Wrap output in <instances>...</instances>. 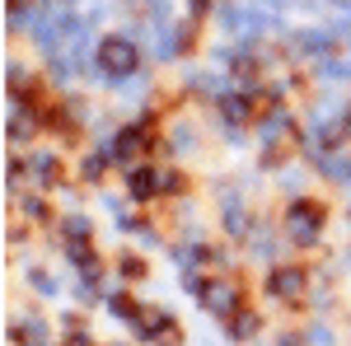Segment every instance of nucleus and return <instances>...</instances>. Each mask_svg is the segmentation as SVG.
Listing matches in <instances>:
<instances>
[{"label":"nucleus","instance_id":"obj_1","mask_svg":"<svg viewBox=\"0 0 351 346\" xmlns=\"http://www.w3.org/2000/svg\"><path fill=\"white\" fill-rule=\"evenodd\" d=\"M99 71H104L108 80L132 75L136 71V42L132 38H104V42H99Z\"/></svg>","mask_w":351,"mask_h":346},{"label":"nucleus","instance_id":"obj_17","mask_svg":"<svg viewBox=\"0 0 351 346\" xmlns=\"http://www.w3.org/2000/svg\"><path fill=\"white\" fill-rule=\"evenodd\" d=\"M122 271H127V276H141V271H145V267L136 262V258H122Z\"/></svg>","mask_w":351,"mask_h":346},{"label":"nucleus","instance_id":"obj_15","mask_svg":"<svg viewBox=\"0 0 351 346\" xmlns=\"http://www.w3.org/2000/svg\"><path fill=\"white\" fill-rule=\"evenodd\" d=\"M66 234H71V239H89V220H71Z\"/></svg>","mask_w":351,"mask_h":346},{"label":"nucleus","instance_id":"obj_12","mask_svg":"<svg viewBox=\"0 0 351 346\" xmlns=\"http://www.w3.org/2000/svg\"><path fill=\"white\" fill-rule=\"evenodd\" d=\"M112 314H117V319H127V323L141 319V309H136V299H132V295H112Z\"/></svg>","mask_w":351,"mask_h":346},{"label":"nucleus","instance_id":"obj_5","mask_svg":"<svg viewBox=\"0 0 351 346\" xmlns=\"http://www.w3.org/2000/svg\"><path fill=\"white\" fill-rule=\"evenodd\" d=\"M150 140V122H136V127H122V132L112 136V145H108V155L112 160H132L136 150Z\"/></svg>","mask_w":351,"mask_h":346},{"label":"nucleus","instance_id":"obj_6","mask_svg":"<svg viewBox=\"0 0 351 346\" xmlns=\"http://www.w3.org/2000/svg\"><path fill=\"white\" fill-rule=\"evenodd\" d=\"M136 328H141V337H145V342H164V346L178 342V323L164 319V314H141Z\"/></svg>","mask_w":351,"mask_h":346},{"label":"nucleus","instance_id":"obj_9","mask_svg":"<svg viewBox=\"0 0 351 346\" xmlns=\"http://www.w3.org/2000/svg\"><path fill=\"white\" fill-rule=\"evenodd\" d=\"M38 122H43V117H33V112H28V108H19V112H14V117H10V136H14V140H28V136H33V127H38Z\"/></svg>","mask_w":351,"mask_h":346},{"label":"nucleus","instance_id":"obj_13","mask_svg":"<svg viewBox=\"0 0 351 346\" xmlns=\"http://www.w3.org/2000/svg\"><path fill=\"white\" fill-rule=\"evenodd\" d=\"M225 230H230V234H243V230H248V225H243V211H239V206H225Z\"/></svg>","mask_w":351,"mask_h":346},{"label":"nucleus","instance_id":"obj_3","mask_svg":"<svg viewBox=\"0 0 351 346\" xmlns=\"http://www.w3.org/2000/svg\"><path fill=\"white\" fill-rule=\"evenodd\" d=\"M286 225H291V234H295V239H314V234H319V225H324V206H319V201H291Z\"/></svg>","mask_w":351,"mask_h":346},{"label":"nucleus","instance_id":"obj_8","mask_svg":"<svg viewBox=\"0 0 351 346\" xmlns=\"http://www.w3.org/2000/svg\"><path fill=\"white\" fill-rule=\"evenodd\" d=\"M160 183H164V173H160V169H136V173H132V197L150 201L155 192H164Z\"/></svg>","mask_w":351,"mask_h":346},{"label":"nucleus","instance_id":"obj_14","mask_svg":"<svg viewBox=\"0 0 351 346\" xmlns=\"http://www.w3.org/2000/svg\"><path fill=\"white\" fill-rule=\"evenodd\" d=\"M230 332H243L248 337V332H258V319L253 314H239V323H230Z\"/></svg>","mask_w":351,"mask_h":346},{"label":"nucleus","instance_id":"obj_2","mask_svg":"<svg viewBox=\"0 0 351 346\" xmlns=\"http://www.w3.org/2000/svg\"><path fill=\"white\" fill-rule=\"evenodd\" d=\"M304 286H309V271L295 262H286V267H271V276H267V291L276 295V299H300L304 295Z\"/></svg>","mask_w":351,"mask_h":346},{"label":"nucleus","instance_id":"obj_4","mask_svg":"<svg viewBox=\"0 0 351 346\" xmlns=\"http://www.w3.org/2000/svg\"><path fill=\"white\" fill-rule=\"evenodd\" d=\"M263 136H267V160H281V155H286V150H295V127H291V117H286V112H271V122L267 127H263Z\"/></svg>","mask_w":351,"mask_h":346},{"label":"nucleus","instance_id":"obj_10","mask_svg":"<svg viewBox=\"0 0 351 346\" xmlns=\"http://www.w3.org/2000/svg\"><path fill=\"white\" fill-rule=\"evenodd\" d=\"M220 112H225V122H230V127H239L243 117H248V99H243V94H230V99L220 103Z\"/></svg>","mask_w":351,"mask_h":346},{"label":"nucleus","instance_id":"obj_18","mask_svg":"<svg viewBox=\"0 0 351 346\" xmlns=\"http://www.w3.org/2000/svg\"><path fill=\"white\" fill-rule=\"evenodd\" d=\"M206 5H211V0H192V10H206Z\"/></svg>","mask_w":351,"mask_h":346},{"label":"nucleus","instance_id":"obj_11","mask_svg":"<svg viewBox=\"0 0 351 346\" xmlns=\"http://www.w3.org/2000/svg\"><path fill=\"white\" fill-rule=\"evenodd\" d=\"M28 169H33V178H38L43 187L56 183V160H52V155H33V160H28Z\"/></svg>","mask_w":351,"mask_h":346},{"label":"nucleus","instance_id":"obj_7","mask_svg":"<svg viewBox=\"0 0 351 346\" xmlns=\"http://www.w3.org/2000/svg\"><path fill=\"white\" fill-rule=\"evenodd\" d=\"M197 295H206V304L216 309V314H230L234 304H239V291L230 286V281H202V291Z\"/></svg>","mask_w":351,"mask_h":346},{"label":"nucleus","instance_id":"obj_16","mask_svg":"<svg viewBox=\"0 0 351 346\" xmlns=\"http://www.w3.org/2000/svg\"><path fill=\"white\" fill-rule=\"evenodd\" d=\"M104 155H94V160H84V178H99V173H104Z\"/></svg>","mask_w":351,"mask_h":346}]
</instances>
